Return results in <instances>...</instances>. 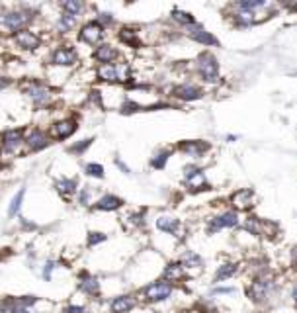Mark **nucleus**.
<instances>
[{
    "mask_svg": "<svg viewBox=\"0 0 297 313\" xmlns=\"http://www.w3.org/2000/svg\"><path fill=\"white\" fill-rule=\"evenodd\" d=\"M231 200H233V203H235V207L246 210V207L252 205V192H250V190H239V192L233 194Z\"/></svg>",
    "mask_w": 297,
    "mask_h": 313,
    "instance_id": "17",
    "label": "nucleus"
},
{
    "mask_svg": "<svg viewBox=\"0 0 297 313\" xmlns=\"http://www.w3.org/2000/svg\"><path fill=\"white\" fill-rule=\"evenodd\" d=\"M88 200V192H82V194H80V202L84 203Z\"/></svg>",
    "mask_w": 297,
    "mask_h": 313,
    "instance_id": "42",
    "label": "nucleus"
},
{
    "mask_svg": "<svg viewBox=\"0 0 297 313\" xmlns=\"http://www.w3.org/2000/svg\"><path fill=\"white\" fill-rule=\"evenodd\" d=\"M63 8L67 10V14L69 16H74V14H78L84 6H82V2H76V0H67V2H63Z\"/></svg>",
    "mask_w": 297,
    "mask_h": 313,
    "instance_id": "26",
    "label": "nucleus"
},
{
    "mask_svg": "<svg viewBox=\"0 0 297 313\" xmlns=\"http://www.w3.org/2000/svg\"><path fill=\"white\" fill-rule=\"evenodd\" d=\"M122 205V200L120 198H116V196H112V194H108V196H102L100 200H98V203H96V207L98 210H118Z\"/></svg>",
    "mask_w": 297,
    "mask_h": 313,
    "instance_id": "22",
    "label": "nucleus"
},
{
    "mask_svg": "<svg viewBox=\"0 0 297 313\" xmlns=\"http://www.w3.org/2000/svg\"><path fill=\"white\" fill-rule=\"evenodd\" d=\"M55 186H57V190L67 198V196H70L74 190H76V182L74 180H69V178H63V180H57L55 182Z\"/></svg>",
    "mask_w": 297,
    "mask_h": 313,
    "instance_id": "23",
    "label": "nucleus"
},
{
    "mask_svg": "<svg viewBox=\"0 0 297 313\" xmlns=\"http://www.w3.org/2000/svg\"><path fill=\"white\" fill-rule=\"evenodd\" d=\"M4 26L8 28V30H12V32H20L28 22H30V16L26 14V12H10V14H6L4 18Z\"/></svg>",
    "mask_w": 297,
    "mask_h": 313,
    "instance_id": "5",
    "label": "nucleus"
},
{
    "mask_svg": "<svg viewBox=\"0 0 297 313\" xmlns=\"http://www.w3.org/2000/svg\"><path fill=\"white\" fill-rule=\"evenodd\" d=\"M215 292H219V294H231L233 290H231V288H219V290H215Z\"/></svg>",
    "mask_w": 297,
    "mask_h": 313,
    "instance_id": "40",
    "label": "nucleus"
},
{
    "mask_svg": "<svg viewBox=\"0 0 297 313\" xmlns=\"http://www.w3.org/2000/svg\"><path fill=\"white\" fill-rule=\"evenodd\" d=\"M22 200H24V188L18 192L14 198H12V203H10V207H8V216H16L18 210H20V205H22Z\"/></svg>",
    "mask_w": 297,
    "mask_h": 313,
    "instance_id": "28",
    "label": "nucleus"
},
{
    "mask_svg": "<svg viewBox=\"0 0 297 313\" xmlns=\"http://www.w3.org/2000/svg\"><path fill=\"white\" fill-rule=\"evenodd\" d=\"M53 266H55L53 262H47V266H45V272H43V276L49 278V274H51V270H53Z\"/></svg>",
    "mask_w": 297,
    "mask_h": 313,
    "instance_id": "39",
    "label": "nucleus"
},
{
    "mask_svg": "<svg viewBox=\"0 0 297 313\" xmlns=\"http://www.w3.org/2000/svg\"><path fill=\"white\" fill-rule=\"evenodd\" d=\"M96 59L100 63H104V65H112V61L118 59V51L112 45H102V47L96 49Z\"/></svg>",
    "mask_w": 297,
    "mask_h": 313,
    "instance_id": "18",
    "label": "nucleus"
},
{
    "mask_svg": "<svg viewBox=\"0 0 297 313\" xmlns=\"http://www.w3.org/2000/svg\"><path fill=\"white\" fill-rule=\"evenodd\" d=\"M6 86H8V80L0 76V90H2V88H6Z\"/></svg>",
    "mask_w": 297,
    "mask_h": 313,
    "instance_id": "41",
    "label": "nucleus"
},
{
    "mask_svg": "<svg viewBox=\"0 0 297 313\" xmlns=\"http://www.w3.org/2000/svg\"><path fill=\"white\" fill-rule=\"evenodd\" d=\"M8 313H32L30 311V307H26V305H22V303H10V309Z\"/></svg>",
    "mask_w": 297,
    "mask_h": 313,
    "instance_id": "35",
    "label": "nucleus"
},
{
    "mask_svg": "<svg viewBox=\"0 0 297 313\" xmlns=\"http://www.w3.org/2000/svg\"><path fill=\"white\" fill-rule=\"evenodd\" d=\"M16 43L20 47H24V49H35L37 45H39V37L32 34V32H28V30H24V32H16Z\"/></svg>",
    "mask_w": 297,
    "mask_h": 313,
    "instance_id": "12",
    "label": "nucleus"
},
{
    "mask_svg": "<svg viewBox=\"0 0 297 313\" xmlns=\"http://www.w3.org/2000/svg\"><path fill=\"white\" fill-rule=\"evenodd\" d=\"M237 272V264H223L219 270H217V274H215V280L219 282V280H225V278H231L233 274Z\"/></svg>",
    "mask_w": 297,
    "mask_h": 313,
    "instance_id": "25",
    "label": "nucleus"
},
{
    "mask_svg": "<svg viewBox=\"0 0 297 313\" xmlns=\"http://www.w3.org/2000/svg\"><path fill=\"white\" fill-rule=\"evenodd\" d=\"M172 294V286L168 282H155L145 288V299L147 301H162Z\"/></svg>",
    "mask_w": 297,
    "mask_h": 313,
    "instance_id": "3",
    "label": "nucleus"
},
{
    "mask_svg": "<svg viewBox=\"0 0 297 313\" xmlns=\"http://www.w3.org/2000/svg\"><path fill=\"white\" fill-rule=\"evenodd\" d=\"M104 239H106L104 233H90V237H88V245H90V247H94V245L102 243Z\"/></svg>",
    "mask_w": 297,
    "mask_h": 313,
    "instance_id": "36",
    "label": "nucleus"
},
{
    "mask_svg": "<svg viewBox=\"0 0 297 313\" xmlns=\"http://www.w3.org/2000/svg\"><path fill=\"white\" fill-rule=\"evenodd\" d=\"M24 90L30 94V98H32L34 102H37V104H45V102H49V98H51V92H49L43 84H37V82L26 84Z\"/></svg>",
    "mask_w": 297,
    "mask_h": 313,
    "instance_id": "6",
    "label": "nucleus"
},
{
    "mask_svg": "<svg viewBox=\"0 0 297 313\" xmlns=\"http://www.w3.org/2000/svg\"><path fill=\"white\" fill-rule=\"evenodd\" d=\"M104 36V28L98 24V22H90L82 28L80 32V39L86 41V43H98Z\"/></svg>",
    "mask_w": 297,
    "mask_h": 313,
    "instance_id": "4",
    "label": "nucleus"
},
{
    "mask_svg": "<svg viewBox=\"0 0 297 313\" xmlns=\"http://www.w3.org/2000/svg\"><path fill=\"white\" fill-rule=\"evenodd\" d=\"M67 313H84V309L78 305H70V307H67Z\"/></svg>",
    "mask_w": 297,
    "mask_h": 313,
    "instance_id": "38",
    "label": "nucleus"
},
{
    "mask_svg": "<svg viewBox=\"0 0 297 313\" xmlns=\"http://www.w3.org/2000/svg\"><path fill=\"white\" fill-rule=\"evenodd\" d=\"M74 61H76V53L72 49H67V47H59L53 53V63L59 67H70Z\"/></svg>",
    "mask_w": 297,
    "mask_h": 313,
    "instance_id": "9",
    "label": "nucleus"
},
{
    "mask_svg": "<svg viewBox=\"0 0 297 313\" xmlns=\"http://www.w3.org/2000/svg\"><path fill=\"white\" fill-rule=\"evenodd\" d=\"M157 227L160 231H166V233H178V231H180V223H178V220L170 218V216H160L157 220Z\"/></svg>",
    "mask_w": 297,
    "mask_h": 313,
    "instance_id": "19",
    "label": "nucleus"
},
{
    "mask_svg": "<svg viewBox=\"0 0 297 313\" xmlns=\"http://www.w3.org/2000/svg\"><path fill=\"white\" fill-rule=\"evenodd\" d=\"M90 143H92V139H86V141H80V143H76V145H72V147H70V153H82L84 149L90 147Z\"/></svg>",
    "mask_w": 297,
    "mask_h": 313,
    "instance_id": "34",
    "label": "nucleus"
},
{
    "mask_svg": "<svg viewBox=\"0 0 297 313\" xmlns=\"http://www.w3.org/2000/svg\"><path fill=\"white\" fill-rule=\"evenodd\" d=\"M59 30L65 34V32H70V28L74 26V16H69V14H65V16H61V20H59Z\"/></svg>",
    "mask_w": 297,
    "mask_h": 313,
    "instance_id": "30",
    "label": "nucleus"
},
{
    "mask_svg": "<svg viewBox=\"0 0 297 313\" xmlns=\"http://www.w3.org/2000/svg\"><path fill=\"white\" fill-rule=\"evenodd\" d=\"M293 301H295V305H297V286L293 288Z\"/></svg>",
    "mask_w": 297,
    "mask_h": 313,
    "instance_id": "43",
    "label": "nucleus"
},
{
    "mask_svg": "<svg viewBox=\"0 0 297 313\" xmlns=\"http://www.w3.org/2000/svg\"><path fill=\"white\" fill-rule=\"evenodd\" d=\"M182 276H184V264H180V262L168 264L164 268V280L166 282H176V280H180Z\"/></svg>",
    "mask_w": 297,
    "mask_h": 313,
    "instance_id": "20",
    "label": "nucleus"
},
{
    "mask_svg": "<svg viewBox=\"0 0 297 313\" xmlns=\"http://www.w3.org/2000/svg\"><path fill=\"white\" fill-rule=\"evenodd\" d=\"M74 129H76V124H74V122L63 120V122H59V124L53 126L51 133L57 139H65V137H69L70 133H74Z\"/></svg>",
    "mask_w": 297,
    "mask_h": 313,
    "instance_id": "14",
    "label": "nucleus"
},
{
    "mask_svg": "<svg viewBox=\"0 0 297 313\" xmlns=\"http://www.w3.org/2000/svg\"><path fill=\"white\" fill-rule=\"evenodd\" d=\"M174 96H178L180 100H197L202 98V90L193 84H182L174 88Z\"/></svg>",
    "mask_w": 297,
    "mask_h": 313,
    "instance_id": "13",
    "label": "nucleus"
},
{
    "mask_svg": "<svg viewBox=\"0 0 297 313\" xmlns=\"http://www.w3.org/2000/svg\"><path fill=\"white\" fill-rule=\"evenodd\" d=\"M100 80L106 82H118V80H127L129 78V69L127 67H118V65H102L98 69Z\"/></svg>",
    "mask_w": 297,
    "mask_h": 313,
    "instance_id": "2",
    "label": "nucleus"
},
{
    "mask_svg": "<svg viewBox=\"0 0 297 313\" xmlns=\"http://www.w3.org/2000/svg\"><path fill=\"white\" fill-rule=\"evenodd\" d=\"M2 141H4V147L8 151H14L24 143V131L22 129H10V131L4 133Z\"/></svg>",
    "mask_w": 297,
    "mask_h": 313,
    "instance_id": "10",
    "label": "nucleus"
},
{
    "mask_svg": "<svg viewBox=\"0 0 297 313\" xmlns=\"http://www.w3.org/2000/svg\"><path fill=\"white\" fill-rule=\"evenodd\" d=\"M166 161H168V153H158L157 157L151 161V165L155 166V168H164Z\"/></svg>",
    "mask_w": 297,
    "mask_h": 313,
    "instance_id": "33",
    "label": "nucleus"
},
{
    "mask_svg": "<svg viewBox=\"0 0 297 313\" xmlns=\"http://www.w3.org/2000/svg\"><path fill=\"white\" fill-rule=\"evenodd\" d=\"M186 262H188V264H193V266H200V264H202L200 257H195V255H192V253L186 257Z\"/></svg>",
    "mask_w": 297,
    "mask_h": 313,
    "instance_id": "37",
    "label": "nucleus"
},
{
    "mask_svg": "<svg viewBox=\"0 0 297 313\" xmlns=\"http://www.w3.org/2000/svg\"><path fill=\"white\" fill-rule=\"evenodd\" d=\"M237 221H239V218H237L235 212H225V214L217 216L215 220H211L210 229L217 231V229H223V227H233V225H237Z\"/></svg>",
    "mask_w": 297,
    "mask_h": 313,
    "instance_id": "8",
    "label": "nucleus"
},
{
    "mask_svg": "<svg viewBox=\"0 0 297 313\" xmlns=\"http://www.w3.org/2000/svg\"><path fill=\"white\" fill-rule=\"evenodd\" d=\"M190 37L195 39V41H200V43H204V45H217V39L208 34L206 30H202L200 26H192L190 28Z\"/></svg>",
    "mask_w": 297,
    "mask_h": 313,
    "instance_id": "16",
    "label": "nucleus"
},
{
    "mask_svg": "<svg viewBox=\"0 0 297 313\" xmlns=\"http://www.w3.org/2000/svg\"><path fill=\"white\" fill-rule=\"evenodd\" d=\"M120 39H122L123 43H127V45H139V39H137V36L131 32V30H122L120 32Z\"/></svg>",
    "mask_w": 297,
    "mask_h": 313,
    "instance_id": "27",
    "label": "nucleus"
},
{
    "mask_svg": "<svg viewBox=\"0 0 297 313\" xmlns=\"http://www.w3.org/2000/svg\"><path fill=\"white\" fill-rule=\"evenodd\" d=\"M80 290L82 292H86V294L90 295H94V294H98V290H100V284L96 282V278H82V282H80Z\"/></svg>",
    "mask_w": 297,
    "mask_h": 313,
    "instance_id": "24",
    "label": "nucleus"
},
{
    "mask_svg": "<svg viewBox=\"0 0 297 313\" xmlns=\"http://www.w3.org/2000/svg\"><path fill=\"white\" fill-rule=\"evenodd\" d=\"M26 143H28V147L37 151V149H43L47 147V137H45V133L43 131H39V129H34L30 135H28V139H26Z\"/></svg>",
    "mask_w": 297,
    "mask_h": 313,
    "instance_id": "15",
    "label": "nucleus"
},
{
    "mask_svg": "<svg viewBox=\"0 0 297 313\" xmlns=\"http://www.w3.org/2000/svg\"><path fill=\"white\" fill-rule=\"evenodd\" d=\"M270 282L268 280H262V278H258V280H254L252 282V286L248 288V295L254 299V301H262L266 294H268V290H270Z\"/></svg>",
    "mask_w": 297,
    "mask_h": 313,
    "instance_id": "7",
    "label": "nucleus"
},
{
    "mask_svg": "<svg viewBox=\"0 0 297 313\" xmlns=\"http://www.w3.org/2000/svg\"><path fill=\"white\" fill-rule=\"evenodd\" d=\"M172 18H174L176 22H180V24H186V26H192V24H193L192 14H188V12H182V10H174V12H172Z\"/></svg>",
    "mask_w": 297,
    "mask_h": 313,
    "instance_id": "29",
    "label": "nucleus"
},
{
    "mask_svg": "<svg viewBox=\"0 0 297 313\" xmlns=\"http://www.w3.org/2000/svg\"><path fill=\"white\" fill-rule=\"evenodd\" d=\"M112 313H127L131 311L133 307H135V297H131V295H120V297H116L114 301H112Z\"/></svg>",
    "mask_w": 297,
    "mask_h": 313,
    "instance_id": "11",
    "label": "nucleus"
},
{
    "mask_svg": "<svg viewBox=\"0 0 297 313\" xmlns=\"http://www.w3.org/2000/svg\"><path fill=\"white\" fill-rule=\"evenodd\" d=\"M86 174L102 178V176H104V168H102L100 165H96V163H92V165H86Z\"/></svg>",
    "mask_w": 297,
    "mask_h": 313,
    "instance_id": "32",
    "label": "nucleus"
},
{
    "mask_svg": "<svg viewBox=\"0 0 297 313\" xmlns=\"http://www.w3.org/2000/svg\"><path fill=\"white\" fill-rule=\"evenodd\" d=\"M197 73L202 74L204 80H217V74H219V65L215 61V57L210 53H204V55L197 57Z\"/></svg>",
    "mask_w": 297,
    "mask_h": 313,
    "instance_id": "1",
    "label": "nucleus"
},
{
    "mask_svg": "<svg viewBox=\"0 0 297 313\" xmlns=\"http://www.w3.org/2000/svg\"><path fill=\"white\" fill-rule=\"evenodd\" d=\"M188 182H190V186H192V188H202V186L206 184V178H204L202 170H200V172H195L193 176H190V178H188Z\"/></svg>",
    "mask_w": 297,
    "mask_h": 313,
    "instance_id": "31",
    "label": "nucleus"
},
{
    "mask_svg": "<svg viewBox=\"0 0 297 313\" xmlns=\"http://www.w3.org/2000/svg\"><path fill=\"white\" fill-rule=\"evenodd\" d=\"M182 151L184 153H188V155H192V157H200L204 151H208L210 145L208 143H202V141H188V143H182Z\"/></svg>",
    "mask_w": 297,
    "mask_h": 313,
    "instance_id": "21",
    "label": "nucleus"
}]
</instances>
